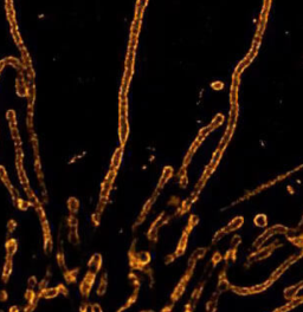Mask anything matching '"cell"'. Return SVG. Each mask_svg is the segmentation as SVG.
<instances>
[{"label":"cell","instance_id":"obj_1","mask_svg":"<svg viewBox=\"0 0 303 312\" xmlns=\"http://www.w3.org/2000/svg\"><path fill=\"white\" fill-rule=\"evenodd\" d=\"M95 280H96V273H94V272L88 270V272L85 273V276H84V278H83L81 284H79V293L85 299L89 298V296H90V292L93 290Z\"/></svg>","mask_w":303,"mask_h":312},{"label":"cell","instance_id":"obj_2","mask_svg":"<svg viewBox=\"0 0 303 312\" xmlns=\"http://www.w3.org/2000/svg\"><path fill=\"white\" fill-rule=\"evenodd\" d=\"M41 228H43V236H44V252H45V254H50L53 250V240H52L50 224H49L47 219L41 221Z\"/></svg>","mask_w":303,"mask_h":312},{"label":"cell","instance_id":"obj_3","mask_svg":"<svg viewBox=\"0 0 303 312\" xmlns=\"http://www.w3.org/2000/svg\"><path fill=\"white\" fill-rule=\"evenodd\" d=\"M101 267H102V256L100 253H95L88 261V268H89V271L97 274L101 270Z\"/></svg>","mask_w":303,"mask_h":312},{"label":"cell","instance_id":"obj_4","mask_svg":"<svg viewBox=\"0 0 303 312\" xmlns=\"http://www.w3.org/2000/svg\"><path fill=\"white\" fill-rule=\"evenodd\" d=\"M12 271H13V260H12V256H6L5 262H4V266H3V273H1V280H3V283L6 284V283L10 280Z\"/></svg>","mask_w":303,"mask_h":312},{"label":"cell","instance_id":"obj_5","mask_svg":"<svg viewBox=\"0 0 303 312\" xmlns=\"http://www.w3.org/2000/svg\"><path fill=\"white\" fill-rule=\"evenodd\" d=\"M79 267L72 268V270H65L64 271V280L67 282V284H75L77 282V277L79 273Z\"/></svg>","mask_w":303,"mask_h":312},{"label":"cell","instance_id":"obj_6","mask_svg":"<svg viewBox=\"0 0 303 312\" xmlns=\"http://www.w3.org/2000/svg\"><path fill=\"white\" fill-rule=\"evenodd\" d=\"M17 250H18V242H17V240L16 239H13V238H10V239L5 242L6 256L13 258V256L16 254Z\"/></svg>","mask_w":303,"mask_h":312},{"label":"cell","instance_id":"obj_7","mask_svg":"<svg viewBox=\"0 0 303 312\" xmlns=\"http://www.w3.org/2000/svg\"><path fill=\"white\" fill-rule=\"evenodd\" d=\"M67 207L70 214L76 215L78 213V210H79V200L77 198H75V196H70L67 201Z\"/></svg>","mask_w":303,"mask_h":312},{"label":"cell","instance_id":"obj_8","mask_svg":"<svg viewBox=\"0 0 303 312\" xmlns=\"http://www.w3.org/2000/svg\"><path fill=\"white\" fill-rule=\"evenodd\" d=\"M41 292V298H44V299H53V298H56L58 294H59V291H58V287H46V288H44L43 291H38Z\"/></svg>","mask_w":303,"mask_h":312},{"label":"cell","instance_id":"obj_9","mask_svg":"<svg viewBox=\"0 0 303 312\" xmlns=\"http://www.w3.org/2000/svg\"><path fill=\"white\" fill-rule=\"evenodd\" d=\"M107 285H108V278H107V274L104 273V274L101 277V279H100L97 290H96L98 296H103V294L106 293V291H107Z\"/></svg>","mask_w":303,"mask_h":312},{"label":"cell","instance_id":"obj_10","mask_svg":"<svg viewBox=\"0 0 303 312\" xmlns=\"http://www.w3.org/2000/svg\"><path fill=\"white\" fill-rule=\"evenodd\" d=\"M56 261H57V265L59 266V268H62V270H65V268H67V266H65V265H67V262H65V256H64V251H63L62 247L57 251Z\"/></svg>","mask_w":303,"mask_h":312},{"label":"cell","instance_id":"obj_11","mask_svg":"<svg viewBox=\"0 0 303 312\" xmlns=\"http://www.w3.org/2000/svg\"><path fill=\"white\" fill-rule=\"evenodd\" d=\"M17 205V207H18V209L19 210H27L29 209V207H32L33 206V204H32L31 201H29V200H24V199H21V198H18V199L16 200V202H14Z\"/></svg>","mask_w":303,"mask_h":312},{"label":"cell","instance_id":"obj_12","mask_svg":"<svg viewBox=\"0 0 303 312\" xmlns=\"http://www.w3.org/2000/svg\"><path fill=\"white\" fill-rule=\"evenodd\" d=\"M67 224L69 230H78V220L76 218V215L73 214H69L67 219Z\"/></svg>","mask_w":303,"mask_h":312},{"label":"cell","instance_id":"obj_13","mask_svg":"<svg viewBox=\"0 0 303 312\" xmlns=\"http://www.w3.org/2000/svg\"><path fill=\"white\" fill-rule=\"evenodd\" d=\"M68 240L72 245H78L79 244V235H78V230H69L68 233Z\"/></svg>","mask_w":303,"mask_h":312},{"label":"cell","instance_id":"obj_14","mask_svg":"<svg viewBox=\"0 0 303 312\" xmlns=\"http://www.w3.org/2000/svg\"><path fill=\"white\" fill-rule=\"evenodd\" d=\"M36 294L37 292L33 291V288H27L25 291V294H24V298L26 299V302L29 303V304H32V303H38L36 302Z\"/></svg>","mask_w":303,"mask_h":312},{"label":"cell","instance_id":"obj_15","mask_svg":"<svg viewBox=\"0 0 303 312\" xmlns=\"http://www.w3.org/2000/svg\"><path fill=\"white\" fill-rule=\"evenodd\" d=\"M120 161H121V149L116 150V153H115V155H114L111 167H113L114 169H116L118 167V164H120Z\"/></svg>","mask_w":303,"mask_h":312},{"label":"cell","instance_id":"obj_16","mask_svg":"<svg viewBox=\"0 0 303 312\" xmlns=\"http://www.w3.org/2000/svg\"><path fill=\"white\" fill-rule=\"evenodd\" d=\"M27 286H29V288H35L36 286H38V279H37L36 276L29 277V279H27Z\"/></svg>","mask_w":303,"mask_h":312},{"label":"cell","instance_id":"obj_17","mask_svg":"<svg viewBox=\"0 0 303 312\" xmlns=\"http://www.w3.org/2000/svg\"><path fill=\"white\" fill-rule=\"evenodd\" d=\"M17 228V221L14 219H10V221L7 222V232L8 233H13Z\"/></svg>","mask_w":303,"mask_h":312},{"label":"cell","instance_id":"obj_18","mask_svg":"<svg viewBox=\"0 0 303 312\" xmlns=\"http://www.w3.org/2000/svg\"><path fill=\"white\" fill-rule=\"evenodd\" d=\"M58 287V291H59V294H63L64 297H68L69 296V290L67 288V286L64 284H58L57 285Z\"/></svg>","mask_w":303,"mask_h":312},{"label":"cell","instance_id":"obj_19","mask_svg":"<svg viewBox=\"0 0 303 312\" xmlns=\"http://www.w3.org/2000/svg\"><path fill=\"white\" fill-rule=\"evenodd\" d=\"M47 284H49V279L45 277L44 279H41V282L38 283V290H39V291H43L44 288H46L47 287Z\"/></svg>","mask_w":303,"mask_h":312},{"label":"cell","instance_id":"obj_20","mask_svg":"<svg viewBox=\"0 0 303 312\" xmlns=\"http://www.w3.org/2000/svg\"><path fill=\"white\" fill-rule=\"evenodd\" d=\"M91 220H93V224L95 226H98L100 225V221H101V214H98V213H94L93 215H91Z\"/></svg>","mask_w":303,"mask_h":312},{"label":"cell","instance_id":"obj_21","mask_svg":"<svg viewBox=\"0 0 303 312\" xmlns=\"http://www.w3.org/2000/svg\"><path fill=\"white\" fill-rule=\"evenodd\" d=\"M90 312H103V311H102V307H101L100 304L94 303V304L90 305Z\"/></svg>","mask_w":303,"mask_h":312},{"label":"cell","instance_id":"obj_22","mask_svg":"<svg viewBox=\"0 0 303 312\" xmlns=\"http://www.w3.org/2000/svg\"><path fill=\"white\" fill-rule=\"evenodd\" d=\"M79 312H90V305L88 303H82L79 305Z\"/></svg>","mask_w":303,"mask_h":312},{"label":"cell","instance_id":"obj_23","mask_svg":"<svg viewBox=\"0 0 303 312\" xmlns=\"http://www.w3.org/2000/svg\"><path fill=\"white\" fill-rule=\"evenodd\" d=\"M8 298L7 291L6 290H0V302H6Z\"/></svg>","mask_w":303,"mask_h":312},{"label":"cell","instance_id":"obj_24","mask_svg":"<svg viewBox=\"0 0 303 312\" xmlns=\"http://www.w3.org/2000/svg\"><path fill=\"white\" fill-rule=\"evenodd\" d=\"M8 312H20V309H19L18 305H12L8 309Z\"/></svg>","mask_w":303,"mask_h":312},{"label":"cell","instance_id":"obj_25","mask_svg":"<svg viewBox=\"0 0 303 312\" xmlns=\"http://www.w3.org/2000/svg\"><path fill=\"white\" fill-rule=\"evenodd\" d=\"M49 277H51V267H49L46 271V278H49Z\"/></svg>","mask_w":303,"mask_h":312}]
</instances>
